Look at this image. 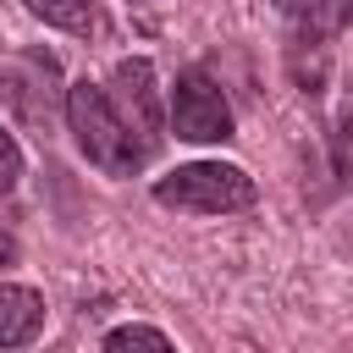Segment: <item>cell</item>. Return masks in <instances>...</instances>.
<instances>
[{
    "label": "cell",
    "instance_id": "obj_1",
    "mask_svg": "<svg viewBox=\"0 0 353 353\" xmlns=\"http://www.w3.org/2000/svg\"><path fill=\"white\" fill-rule=\"evenodd\" d=\"M66 127H72V138H77V149H83V160L88 165H99L105 176H138L149 160H154V149L132 132V121L110 105V94H105V83H72L66 88Z\"/></svg>",
    "mask_w": 353,
    "mask_h": 353
},
{
    "label": "cell",
    "instance_id": "obj_2",
    "mask_svg": "<svg viewBox=\"0 0 353 353\" xmlns=\"http://www.w3.org/2000/svg\"><path fill=\"white\" fill-rule=\"evenodd\" d=\"M154 204L165 210H182V215H232V210H254L259 204V188L243 165H226V160H193V165H176L154 182Z\"/></svg>",
    "mask_w": 353,
    "mask_h": 353
},
{
    "label": "cell",
    "instance_id": "obj_3",
    "mask_svg": "<svg viewBox=\"0 0 353 353\" xmlns=\"http://www.w3.org/2000/svg\"><path fill=\"white\" fill-rule=\"evenodd\" d=\"M0 105L22 121V127H50L55 105H66L61 94V61L50 50H17L0 61Z\"/></svg>",
    "mask_w": 353,
    "mask_h": 353
},
{
    "label": "cell",
    "instance_id": "obj_4",
    "mask_svg": "<svg viewBox=\"0 0 353 353\" xmlns=\"http://www.w3.org/2000/svg\"><path fill=\"white\" fill-rule=\"evenodd\" d=\"M165 121L182 143H226L232 138V105H226L221 83L199 66L176 72L171 99H165Z\"/></svg>",
    "mask_w": 353,
    "mask_h": 353
},
{
    "label": "cell",
    "instance_id": "obj_5",
    "mask_svg": "<svg viewBox=\"0 0 353 353\" xmlns=\"http://www.w3.org/2000/svg\"><path fill=\"white\" fill-rule=\"evenodd\" d=\"M105 94H110V105H116V110L132 121V132H138L149 149H160V138H165V116H160V83H154V61H143V55L116 61V66H110Z\"/></svg>",
    "mask_w": 353,
    "mask_h": 353
},
{
    "label": "cell",
    "instance_id": "obj_6",
    "mask_svg": "<svg viewBox=\"0 0 353 353\" xmlns=\"http://www.w3.org/2000/svg\"><path fill=\"white\" fill-rule=\"evenodd\" d=\"M44 331V292L22 281H0V353L33 347Z\"/></svg>",
    "mask_w": 353,
    "mask_h": 353
},
{
    "label": "cell",
    "instance_id": "obj_7",
    "mask_svg": "<svg viewBox=\"0 0 353 353\" xmlns=\"http://www.w3.org/2000/svg\"><path fill=\"white\" fill-rule=\"evenodd\" d=\"M276 11L298 33V44H325V39H336L347 28L353 0H276Z\"/></svg>",
    "mask_w": 353,
    "mask_h": 353
},
{
    "label": "cell",
    "instance_id": "obj_8",
    "mask_svg": "<svg viewBox=\"0 0 353 353\" xmlns=\"http://www.w3.org/2000/svg\"><path fill=\"white\" fill-rule=\"evenodd\" d=\"M22 11L39 17L44 28H61V33H77V39H88V33L99 28L94 0H22Z\"/></svg>",
    "mask_w": 353,
    "mask_h": 353
},
{
    "label": "cell",
    "instance_id": "obj_9",
    "mask_svg": "<svg viewBox=\"0 0 353 353\" xmlns=\"http://www.w3.org/2000/svg\"><path fill=\"white\" fill-rule=\"evenodd\" d=\"M99 353H176V342L160 331V325H143V320H127L116 331H105Z\"/></svg>",
    "mask_w": 353,
    "mask_h": 353
},
{
    "label": "cell",
    "instance_id": "obj_10",
    "mask_svg": "<svg viewBox=\"0 0 353 353\" xmlns=\"http://www.w3.org/2000/svg\"><path fill=\"white\" fill-rule=\"evenodd\" d=\"M353 171V99L342 105V116H336V132H331V176L342 182Z\"/></svg>",
    "mask_w": 353,
    "mask_h": 353
},
{
    "label": "cell",
    "instance_id": "obj_11",
    "mask_svg": "<svg viewBox=\"0 0 353 353\" xmlns=\"http://www.w3.org/2000/svg\"><path fill=\"white\" fill-rule=\"evenodd\" d=\"M22 171H28V160H22V143L0 127V193H11L17 182H22Z\"/></svg>",
    "mask_w": 353,
    "mask_h": 353
},
{
    "label": "cell",
    "instance_id": "obj_12",
    "mask_svg": "<svg viewBox=\"0 0 353 353\" xmlns=\"http://www.w3.org/2000/svg\"><path fill=\"white\" fill-rule=\"evenodd\" d=\"M17 259H22V248H17V237H11L6 226H0V276H6V270H11Z\"/></svg>",
    "mask_w": 353,
    "mask_h": 353
}]
</instances>
